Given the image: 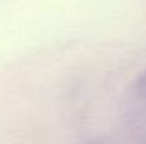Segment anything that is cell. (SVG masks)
Wrapping results in <instances>:
<instances>
[{"mask_svg":"<svg viewBox=\"0 0 146 144\" xmlns=\"http://www.w3.org/2000/svg\"><path fill=\"white\" fill-rule=\"evenodd\" d=\"M133 89H135V96L139 98V100H146V70L141 72V76L137 78Z\"/></svg>","mask_w":146,"mask_h":144,"instance_id":"obj_1","label":"cell"}]
</instances>
